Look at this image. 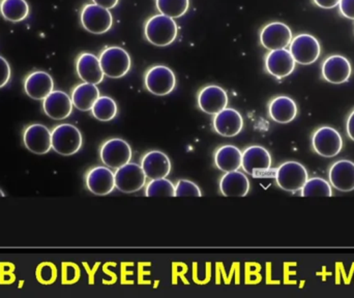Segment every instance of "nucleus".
I'll list each match as a JSON object with an SVG mask.
<instances>
[{
    "label": "nucleus",
    "mask_w": 354,
    "mask_h": 298,
    "mask_svg": "<svg viewBox=\"0 0 354 298\" xmlns=\"http://www.w3.org/2000/svg\"><path fill=\"white\" fill-rule=\"evenodd\" d=\"M313 2L319 8L330 10V8H334L339 6L340 0H313Z\"/></svg>",
    "instance_id": "obj_37"
},
{
    "label": "nucleus",
    "mask_w": 354,
    "mask_h": 298,
    "mask_svg": "<svg viewBox=\"0 0 354 298\" xmlns=\"http://www.w3.org/2000/svg\"><path fill=\"white\" fill-rule=\"evenodd\" d=\"M37 280L44 284H50L53 283L54 279H55V270H54L52 264H41L37 268Z\"/></svg>",
    "instance_id": "obj_34"
},
{
    "label": "nucleus",
    "mask_w": 354,
    "mask_h": 298,
    "mask_svg": "<svg viewBox=\"0 0 354 298\" xmlns=\"http://www.w3.org/2000/svg\"><path fill=\"white\" fill-rule=\"evenodd\" d=\"M52 149L62 156H73L82 147V135L78 128L70 124L55 127L51 132Z\"/></svg>",
    "instance_id": "obj_2"
},
{
    "label": "nucleus",
    "mask_w": 354,
    "mask_h": 298,
    "mask_svg": "<svg viewBox=\"0 0 354 298\" xmlns=\"http://www.w3.org/2000/svg\"><path fill=\"white\" fill-rule=\"evenodd\" d=\"M93 115L100 122H110L118 115V105L109 97H100L93 105Z\"/></svg>",
    "instance_id": "obj_29"
},
{
    "label": "nucleus",
    "mask_w": 354,
    "mask_h": 298,
    "mask_svg": "<svg viewBox=\"0 0 354 298\" xmlns=\"http://www.w3.org/2000/svg\"><path fill=\"white\" fill-rule=\"evenodd\" d=\"M330 185L340 192L354 189V162L342 160L335 162L330 170Z\"/></svg>",
    "instance_id": "obj_23"
},
{
    "label": "nucleus",
    "mask_w": 354,
    "mask_h": 298,
    "mask_svg": "<svg viewBox=\"0 0 354 298\" xmlns=\"http://www.w3.org/2000/svg\"><path fill=\"white\" fill-rule=\"evenodd\" d=\"M145 195L147 197H156V196L176 197V187L169 179H153L147 185Z\"/></svg>",
    "instance_id": "obj_32"
},
{
    "label": "nucleus",
    "mask_w": 354,
    "mask_h": 298,
    "mask_svg": "<svg viewBox=\"0 0 354 298\" xmlns=\"http://www.w3.org/2000/svg\"><path fill=\"white\" fill-rule=\"evenodd\" d=\"M99 59L104 75L113 79L126 76L132 64L130 54L116 46L106 48L100 55Z\"/></svg>",
    "instance_id": "obj_3"
},
{
    "label": "nucleus",
    "mask_w": 354,
    "mask_h": 298,
    "mask_svg": "<svg viewBox=\"0 0 354 298\" xmlns=\"http://www.w3.org/2000/svg\"><path fill=\"white\" fill-rule=\"evenodd\" d=\"M177 33L178 28L174 19L163 14L156 15L145 23V39L157 47H166L174 43Z\"/></svg>",
    "instance_id": "obj_1"
},
{
    "label": "nucleus",
    "mask_w": 354,
    "mask_h": 298,
    "mask_svg": "<svg viewBox=\"0 0 354 298\" xmlns=\"http://www.w3.org/2000/svg\"><path fill=\"white\" fill-rule=\"evenodd\" d=\"M141 167L145 175L151 180L153 179L166 178L171 171V162L167 154L159 150L147 152L143 156Z\"/></svg>",
    "instance_id": "obj_21"
},
{
    "label": "nucleus",
    "mask_w": 354,
    "mask_h": 298,
    "mask_svg": "<svg viewBox=\"0 0 354 298\" xmlns=\"http://www.w3.org/2000/svg\"><path fill=\"white\" fill-rule=\"evenodd\" d=\"M131 158H132V149L130 145L122 139H110L102 147V162L109 168H120L130 162Z\"/></svg>",
    "instance_id": "obj_10"
},
{
    "label": "nucleus",
    "mask_w": 354,
    "mask_h": 298,
    "mask_svg": "<svg viewBox=\"0 0 354 298\" xmlns=\"http://www.w3.org/2000/svg\"><path fill=\"white\" fill-rule=\"evenodd\" d=\"M353 68L351 62L342 55H332L322 64V77L332 84H342L351 78Z\"/></svg>",
    "instance_id": "obj_13"
},
{
    "label": "nucleus",
    "mask_w": 354,
    "mask_h": 298,
    "mask_svg": "<svg viewBox=\"0 0 354 298\" xmlns=\"http://www.w3.org/2000/svg\"><path fill=\"white\" fill-rule=\"evenodd\" d=\"M295 58L287 49L272 50L266 57V68L268 74L278 79L285 78L292 74L295 68Z\"/></svg>",
    "instance_id": "obj_17"
},
{
    "label": "nucleus",
    "mask_w": 354,
    "mask_h": 298,
    "mask_svg": "<svg viewBox=\"0 0 354 298\" xmlns=\"http://www.w3.org/2000/svg\"><path fill=\"white\" fill-rule=\"evenodd\" d=\"M292 31L282 22H272L266 25L260 32V43L266 49H286L292 41Z\"/></svg>",
    "instance_id": "obj_9"
},
{
    "label": "nucleus",
    "mask_w": 354,
    "mask_h": 298,
    "mask_svg": "<svg viewBox=\"0 0 354 298\" xmlns=\"http://www.w3.org/2000/svg\"><path fill=\"white\" fill-rule=\"evenodd\" d=\"M199 187L193 181L180 179L176 187V197H201Z\"/></svg>",
    "instance_id": "obj_33"
},
{
    "label": "nucleus",
    "mask_w": 354,
    "mask_h": 298,
    "mask_svg": "<svg viewBox=\"0 0 354 298\" xmlns=\"http://www.w3.org/2000/svg\"><path fill=\"white\" fill-rule=\"evenodd\" d=\"M303 197H332V187L328 181L324 179L315 177V178L308 179L303 189H301Z\"/></svg>",
    "instance_id": "obj_31"
},
{
    "label": "nucleus",
    "mask_w": 354,
    "mask_h": 298,
    "mask_svg": "<svg viewBox=\"0 0 354 298\" xmlns=\"http://www.w3.org/2000/svg\"><path fill=\"white\" fill-rule=\"evenodd\" d=\"M339 10L345 18L354 20V0H340Z\"/></svg>",
    "instance_id": "obj_36"
},
{
    "label": "nucleus",
    "mask_w": 354,
    "mask_h": 298,
    "mask_svg": "<svg viewBox=\"0 0 354 298\" xmlns=\"http://www.w3.org/2000/svg\"><path fill=\"white\" fill-rule=\"evenodd\" d=\"M228 105V95L222 87L209 85L198 95V106L204 113L216 115Z\"/></svg>",
    "instance_id": "obj_14"
},
{
    "label": "nucleus",
    "mask_w": 354,
    "mask_h": 298,
    "mask_svg": "<svg viewBox=\"0 0 354 298\" xmlns=\"http://www.w3.org/2000/svg\"><path fill=\"white\" fill-rule=\"evenodd\" d=\"M114 177H115L116 189L126 194L140 191L147 181V175L142 167L134 162H128L124 166L116 169Z\"/></svg>",
    "instance_id": "obj_8"
},
{
    "label": "nucleus",
    "mask_w": 354,
    "mask_h": 298,
    "mask_svg": "<svg viewBox=\"0 0 354 298\" xmlns=\"http://www.w3.org/2000/svg\"><path fill=\"white\" fill-rule=\"evenodd\" d=\"M145 85L149 93L158 97L169 95L176 89V74L168 66H153L145 74Z\"/></svg>",
    "instance_id": "obj_7"
},
{
    "label": "nucleus",
    "mask_w": 354,
    "mask_h": 298,
    "mask_svg": "<svg viewBox=\"0 0 354 298\" xmlns=\"http://www.w3.org/2000/svg\"><path fill=\"white\" fill-rule=\"evenodd\" d=\"M220 191L226 197H245L250 191V181L243 173L227 172L220 180Z\"/></svg>",
    "instance_id": "obj_24"
},
{
    "label": "nucleus",
    "mask_w": 354,
    "mask_h": 298,
    "mask_svg": "<svg viewBox=\"0 0 354 298\" xmlns=\"http://www.w3.org/2000/svg\"><path fill=\"white\" fill-rule=\"evenodd\" d=\"M243 153L234 145H225L216 150L214 154V164L223 172L237 171L241 167Z\"/></svg>",
    "instance_id": "obj_27"
},
{
    "label": "nucleus",
    "mask_w": 354,
    "mask_h": 298,
    "mask_svg": "<svg viewBox=\"0 0 354 298\" xmlns=\"http://www.w3.org/2000/svg\"><path fill=\"white\" fill-rule=\"evenodd\" d=\"M72 99L62 91H53L43 100V110L48 118L54 120L68 118L73 111Z\"/></svg>",
    "instance_id": "obj_16"
},
{
    "label": "nucleus",
    "mask_w": 354,
    "mask_h": 298,
    "mask_svg": "<svg viewBox=\"0 0 354 298\" xmlns=\"http://www.w3.org/2000/svg\"><path fill=\"white\" fill-rule=\"evenodd\" d=\"M10 79V66L6 58L0 56V89L6 86Z\"/></svg>",
    "instance_id": "obj_35"
},
{
    "label": "nucleus",
    "mask_w": 354,
    "mask_h": 298,
    "mask_svg": "<svg viewBox=\"0 0 354 298\" xmlns=\"http://www.w3.org/2000/svg\"><path fill=\"white\" fill-rule=\"evenodd\" d=\"M80 19L84 29L93 35L107 32L113 24L111 12L95 3L84 6L81 10Z\"/></svg>",
    "instance_id": "obj_6"
},
{
    "label": "nucleus",
    "mask_w": 354,
    "mask_h": 298,
    "mask_svg": "<svg viewBox=\"0 0 354 298\" xmlns=\"http://www.w3.org/2000/svg\"><path fill=\"white\" fill-rule=\"evenodd\" d=\"M270 118L278 124H289L297 115V105L291 97L281 95L274 97L268 106Z\"/></svg>",
    "instance_id": "obj_25"
},
{
    "label": "nucleus",
    "mask_w": 354,
    "mask_h": 298,
    "mask_svg": "<svg viewBox=\"0 0 354 298\" xmlns=\"http://www.w3.org/2000/svg\"><path fill=\"white\" fill-rule=\"evenodd\" d=\"M6 196V194L3 193V191H2L1 189H0V197H4Z\"/></svg>",
    "instance_id": "obj_40"
},
{
    "label": "nucleus",
    "mask_w": 354,
    "mask_h": 298,
    "mask_svg": "<svg viewBox=\"0 0 354 298\" xmlns=\"http://www.w3.org/2000/svg\"><path fill=\"white\" fill-rule=\"evenodd\" d=\"M101 97L97 85L91 83H81L72 91L73 105L80 111H91L97 99Z\"/></svg>",
    "instance_id": "obj_26"
},
{
    "label": "nucleus",
    "mask_w": 354,
    "mask_h": 298,
    "mask_svg": "<svg viewBox=\"0 0 354 298\" xmlns=\"http://www.w3.org/2000/svg\"><path fill=\"white\" fill-rule=\"evenodd\" d=\"M86 187L95 195H108L115 187L114 173L109 167H95L87 173Z\"/></svg>",
    "instance_id": "obj_18"
},
{
    "label": "nucleus",
    "mask_w": 354,
    "mask_h": 298,
    "mask_svg": "<svg viewBox=\"0 0 354 298\" xmlns=\"http://www.w3.org/2000/svg\"><path fill=\"white\" fill-rule=\"evenodd\" d=\"M347 134H348L349 138L354 141V110L347 120Z\"/></svg>",
    "instance_id": "obj_39"
},
{
    "label": "nucleus",
    "mask_w": 354,
    "mask_h": 298,
    "mask_svg": "<svg viewBox=\"0 0 354 298\" xmlns=\"http://www.w3.org/2000/svg\"><path fill=\"white\" fill-rule=\"evenodd\" d=\"M243 128V118L232 108H225L214 115V129L223 137L237 136Z\"/></svg>",
    "instance_id": "obj_19"
},
{
    "label": "nucleus",
    "mask_w": 354,
    "mask_h": 298,
    "mask_svg": "<svg viewBox=\"0 0 354 298\" xmlns=\"http://www.w3.org/2000/svg\"><path fill=\"white\" fill-rule=\"evenodd\" d=\"M77 74L85 83L97 85L103 81L104 72L99 57L91 53H82L76 62Z\"/></svg>",
    "instance_id": "obj_22"
},
{
    "label": "nucleus",
    "mask_w": 354,
    "mask_h": 298,
    "mask_svg": "<svg viewBox=\"0 0 354 298\" xmlns=\"http://www.w3.org/2000/svg\"><path fill=\"white\" fill-rule=\"evenodd\" d=\"M314 150L324 158H334L342 150L343 140L338 131L324 127L316 131L313 139Z\"/></svg>",
    "instance_id": "obj_11"
},
{
    "label": "nucleus",
    "mask_w": 354,
    "mask_h": 298,
    "mask_svg": "<svg viewBox=\"0 0 354 298\" xmlns=\"http://www.w3.org/2000/svg\"><path fill=\"white\" fill-rule=\"evenodd\" d=\"M53 79L44 71L31 73L24 81L25 93L35 101H43L53 91Z\"/></svg>",
    "instance_id": "obj_20"
},
{
    "label": "nucleus",
    "mask_w": 354,
    "mask_h": 298,
    "mask_svg": "<svg viewBox=\"0 0 354 298\" xmlns=\"http://www.w3.org/2000/svg\"><path fill=\"white\" fill-rule=\"evenodd\" d=\"M93 3L97 4V6L110 10V8H115L120 0H93Z\"/></svg>",
    "instance_id": "obj_38"
},
{
    "label": "nucleus",
    "mask_w": 354,
    "mask_h": 298,
    "mask_svg": "<svg viewBox=\"0 0 354 298\" xmlns=\"http://www.w3.org/2000/svg\"><path fill=\"white\" fill-rule=\"evenodd\" d=\"M23 142L25 147L33 153H48L52 149L51 131L44 124H30L25 129Z\"/></svg>",
    "instance_id": "obj_12"
},
{
    "label": "nucleus",
    "mask_w": 354,
    "mask_h": 298,
    "mask_svg": "<svg viewBox=\"0 0 354 298\" xmlns=\"http://www.w3.org/2000/svg\"><path fill=\"white\" fill-rule=\"evenodd\" d=\"M0 14L10 22H21L28 16L29 6L26 0H0Z\"/></svg>",
    "instance_id": "obj_28"
},
{
    "label": "nucleus",
    "mask_w": 354,
    "mask_h": 298,
    "mask_svg": "<svg viewBox=\"0 0 354 298\" xmlns=\"http://www.w3.org/2000/svg\"><path fill=\"white\" fill-rule=\"evenodd\" d=\"M289 51L297 64L309 66L319 58L322 46L314 35L301 33L293 37L289 45Z\"/></svg>",
    "instance_id": "obj_5"
},
{
    "label": "nucleus",
    "mask_w": 354,
    "mask_h": 298,
    "mask_svg": "<svg viewBox=\"0 0 354 298\" xmlns=\"http://www.w3.org/2000/svg\"><path fill=\"white\" fill-rule=\"evenodd\" d=\"M309 179L307 169L299 162H284L276 172L277 185L286 192L301 191Z\"/></svg>",
    "instance_id": "obj_4"
},
{
    "label": "nucleus",
    "mask_w": 354,
    "mask_h": 298,
    "mask_svg": "<svg viewBox=\"0 0 354 298\" xmlns=\"http://www.w3.org/2000/svg\"><path fill=\"white\" fill-rule=\"evenodd\" d=\"M272 166V156L270 152L259 145L248 147L243 151L241 168L248 174L256 175L266 172Z\"/></svg>",
    "instance_id": "obj_15"
},
{
    "label": "nucleus",
    "mask_w": 354,
    "mask_h": 298,
    "mask_svg": "<svg viewBox=\"0 0 354 298\" xmlns=\"http://www.w3.org/2000/svg\"><path fill=\"white\" fill-rule=\"evenodd\" d=\"M160 14L172 19L180 18L189 10V0H156Z\"/></svg>",
    "instance_id": "obj_30"
}]
</instances>
